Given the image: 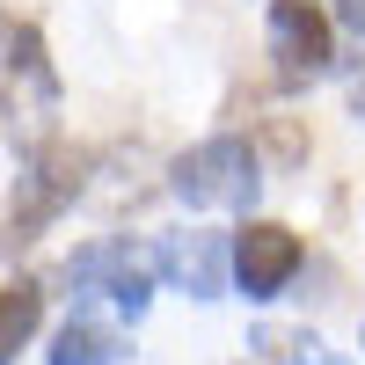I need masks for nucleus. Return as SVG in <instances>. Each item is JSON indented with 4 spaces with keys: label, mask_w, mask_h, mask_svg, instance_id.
<instances>
[{
    "label": "nucleus",
    "mask_w": 365,
    "mask_h": 365,
    "mask_svg": "<svg viewBox=\"0 0 365 365\" xmlns=\"http://www.w3.org/2000/svg\"><path fill=\"white\" fill-rule=\"evenodd\" d=\"M168 190L197 212H249L263 190V168H256V146L249 139H205L190 154L168 161Z\"/></svg>",
    "instance_id": "1"
},
{
    "label": "nucleus",
    "mask_w": 365,
    "mask_h": 365,
    "mask_svg": "<svg viewBox=\"0 0 365 365\" xmlns=\"http://www.w3.org/2000/svg\"><path fill=\"white\" fill-rule=\"evenodd\" d=\"M66 285L110 299L117 314H146V299H154V270H146V256L132 249V241H88V249L66 256Z\"/></svg>",
    "instance_id": "2"
},
{
    "label": "nucleus",
    "mask_w": 365,
    "mask_h": 365,
    "mask_svg": "<svg viewBox=\"0 0 365 365\" xmlns=\"http://www.w3.org/2000/svg\"><path fill=\"white\" fill-rule=\"evenodd\" d=\"M73 190H81V161L66 154V146H37V154H29V168L15 175V249L22 241H37L58 212L73 205Z\"/></svg>",
    "instance_id": "3"
},
{
    "label": "nucleus",
    "mask_w": 365,
    "mask_h": 365,
    "mask_svg": "<svg viewBox=\"0 0 365 365\" xmlns=\"http://www.w3.org/2000/svg\"><path fill=\"white\" fill-rule=\"evenodd\" d=\"M292 270H299V234L278 227V220H249L234 234V278L249 299H270V292H285L292 285Z\"/></svg>",
    "instance_id": "4"
},
{
    "label": "nucleus",
    "mask_w": 365,
    "mask_h": 365,
    "mask_svg": "<svg viewBox=\"0 0 365 365\" xmlns=\"http://www.w3.org/2000/svg\"><path fill=\"white\" fill-rule=\"evenodd\" d=\"M270 51H278V66L285 81H307L322 73L329 58V15H322V0H270Z\"/></svg>",
    "instance_id": "5"
},
{
    "label": "nucleus",
    "mask_w": 365,
    "mask_h": 365,
    "mask_svg": "<svg viewBox=\"0 0 365 365\" xmlns=\"http://www.w3.org/2000/svg\"><path fill=\"white\" fill-rule=\"evenodd\" d=\"M161 270H168L182 292H197V299H212V292H220V278H227L220 241H212V234H175L168 249H161Z\"/></svg>",
    "instance_id": "6"
},
{
    "label": "nucleus",
    "mask_w": 365,
    "mask_h": 365,
    "mask_svg": "<svg viewBox=\"0 0 365 365\" xmlns=\"http://www.w3.org/2000/svg\"><path fill=\"white\" fill-rule=\"evenodd\" d=\"M117 358H125V336L96 314H73L51 344V365H117Z\"/></svg>",
    "instance_id": "7"
},
{
    "label": "nucleus",
    "mask_w": 365,
    "mask_h": 365,
    "mask_svg": "<svg viewBox=\"0 0 365 365\" xmlns=\"http://www.w3.org/2000/svg\"><path fill=\"white\" fill-rule=\"evenodd\" d=\"M37 322H44V285L37 278L0 285V365H15V351L37 336Z\"/></svg>",
    "instance_id": "8"
},
{
    "label": "nucleus",
    "mask_w": 365,
    "mask_h": 365,
    "mask_svg": "<svg viewBox=\"0 0 365 365\" xmlns=\"http://www.w3.org/2000/svg\"><path fill=\"white\" fill-rule=\"evenodd\" d=\"M249 351L270 358V365H344L336 351L314 336V329H285V322H263L256 336H249Z\"/></svg>",
    "instance_id": "9"
},
{
    "label": "nucleus",
    "mask_w": 365,
    "mask_h": 365,
    "mask_svg": "<svg viewBox=\"0 0 365 365\" xmlns=\"http://www.w3.org/2000/svg\"><path fill=\"white\" fill-rule=\"evenodd\" d=\"M336 15H344V22L358 29V37H365V0H336Z\"/></svg>",
    "instance_id": "10"
}]
</instances>
